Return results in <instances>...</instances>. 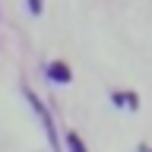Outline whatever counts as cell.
Listing matches in <instances>:
<instances>
[{"instance_id":"cell-4","label":"cell","mask_w":152,"mask_h":152,"mask_svg":"<svg viewBox=\"0 0 152 152\" xmlns=\"http://www.w3.org/2000/svg\"><path fill=\"white\" fill-rule=\"evenodd\" d=\"M28 10L32 13H41V0H28Z\"/></svg>"},{"instance_id":"cell-2","label":"cell","mask_w":152,"mask_h":152,"mask_svg":"<svg viewBox=\"0 0 152 152\" xmlns=\"http://www.w3.org/2000/svg\"><path fill=\"white\" fill-rule=\"evenodd\" d=\"M111 98H114V104H127V108H133V111H136V104H140V98H136V95H130V92H127V95L117 92V95H111Z\"/></svg>"},{"instance_id":"cell-3","label":"cell","mask_w":152,"mask_h":152,"mask_svg":"<svg viewBox=\"0 0 152 152\" xmlns=\"http://www.w3.org/2000/svg\"><path fill=\"white\" fill-rule=\"evenodd\" d=\"M66 142H70V152H89L86 142L79 140V133H66Z\"/></svg>"},{"instance_id":"cell-1","label":"cell","mask_w":152,"mask_h":152,"mask_svg":"<svg viewBox=\"0 0 152 152\" xmlns=\"http://www.w3.org/2000/svg\"><path fill=\"white\" fill-rule=\"evenodd\" d=\"M48 76H51V79H54V83H70V66L66 64H60V60H57V64H51L48 66Z\"/></svg>"},{"instance_id":"cell-5","label":"cell","mask_w":152,"mask_h":152,"mask_svg":"<svg viewBox=\"0 0 152 152\" xmlns=\"http://www.w3.org/2000/svg\"><path fill=\"white\" fill-rule=\"evenodd\" d=\"M140 152H152V149H146V146H142V149H140Z\"/></svg>"}]
</instances>
